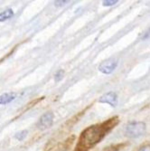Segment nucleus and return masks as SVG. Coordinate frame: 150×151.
<instances>
[{
    "instance_id": "1",
    "label": "nucleus",
    "mask_w": 150,
    "mask_h": 151,
    "mask_svg": "<svg viewBox=\"0 0 150 151\" xmlns=\"http://www.w3.org/2000/svg\"><path fill=\"white\" fill-rule=\"evenodd\" d=\"M118 121L119 119L118 117H113L102 123L88 127L81 132L74 151L90 150L92 147L98 144L107 135L108 132H109L118 123Z\"/></svg>"
},
{
    "instance_id": "2",
    "label": "nucleus",
    "mask_w": 150,
    "mask_h": 151,
    "mask_svg": "<svg viewBox=\"0 0 150 151\" xmlns=\"http://www.w3.org/2000/svg\"><path fill=\"white\" fill-rule=\"evenodd\" d=\"M146 131L144 122H131L126 128V135L130 138H137L141 136Z\"/></svg>"
},
{
    "instance_id": "3",
    "label": "nucleus",
    "mask_w": 150,
    "mask_h": 151,
    "mask_svg": "<svg viewBox=\"0 0 150 151\" xmlns=\"http://www.w3.org/2000/svg\"><path fill=\"white\" fill-rule=\"evenodd\" d=\"M53 114L52 112H46L45 114H43L39 121L37 123V127L38 129H45L47 128H50L51 125L53 124Z\"/></svg>"
},
{
    "instance_id": "4",
    "label": "nucleus",
    "mask_w": 150,
    "mask_h": 151,
    "mask_svg": "<svg viewBox=\"0 0 150 151\" xmlns=\"http://www.w3.org/2000/svg\"><path fill=\"white\" fill-rule=\"evenodd\" d=\"M117 64H118V62H116L114 60H108V61H105L100 63V65L99 66V70L101 72L106 73V74L111 73L116 69Z\"/></svg>"
},
{
    "instance_id": "5",
    "label": "nucleus",
    "mask_w": 150,
    "mask_h": 151,
    "mask_svg": "<svg viewBox=\"0 0 150 151\" xmlns=\"http://www.w3.org/2000/svg\"><path fill=\"white\" fill-rule=\"evenodd\" d=\"M117 100H118L117 94L115 92H112V91L104 94V95L101 96L100 99L99 100L100 102L109 103V104H110L111 106H116L117 105Z\"/></svg>"
},
{
    "instance_id": "6",
    "label": "nucleus",
    "mask_w": 150,
    "mask_h": 151,
    "mask_svg": "<svg viewBox=\"0 0 150 151\" xmlns=\"http://www.w3.org/2000/svg\"><path fill=\"white\" fill-rule=\"evenodd\" d=\"M15 93L14 92H8L0 95V104H6L15 100Z\"/></svg>"
},
{
    "instance_id": "7",
    "label": "nucleus",
    "mask_w": 150,
    "mask_h": 151,
    "mask_svg": "<svg viewBox=\"0 0 150 151\" xmlns=\"http://www.w3.org/2000/svg\"><path fill=\"white\" fill-rule=\"evenodd\" d=\"M14 15V12L12 9H6V11L0 13V22L2 21H5V20H7L9 18H11L12 16Z\"/></svg>"
},
{
    "instance_id": "8",
    "label": "nucleus",
    "mask_w": 150,
    "mask_h": 151,
    "mask_svg": "<svg viewBox=\"0 0 150 151\" xmlns=\"http://www.w3.org/2000/svg\"><path fill=\"white\" fill-rule=\"evenodd\" d=\"M123 146H125V144H117V145H112L109 146L106 148L103 149V151H118Z\"/></svg>"
},
{
    "instance_id": "9",
    "label": "nucleus",
    "mask_w": 150,
    "mask_h": 151,
    "mask_svg": "<svg viewBox=\"0 0 150 151\" xmlns=\"http://www.w3.org/2000/svg\"><path fill=\"white\" fill-rule=\"evenodd\" d=\"M26 134H27V131L26 130H23L21 132H18V133L15 135V138L18 139L19 141H21V140H23L26 137Z\"/></svg>"
},
{
    "instance_id": "10",
    "label": "nucleus",
    "mask_w": 150,
    "mask_h": 151,
    "mask_svg": "<svg viewBox=\"0 0 150 151\" xmlns=\"http://www.w3.org/2000/svg\"><path fill=\"white\" fill-rule=\"evenodd\" d=\"M63 71L62 70H60V71H58L57 72H56V74H55V77H54V80H55V81H61L62 79V77H63Z\"/></svg>"
},
{
    "instance_id": "11",
    "label": "nucleus",
    "mask_w": 150,
    "mask_h": 151,
    "mask_svg": "<svg viewBox=\"0 0 150 151\" xmlns=\"http://www.w3.org/2000/svg\"><path fill=\"white\" fill-rule=\"evenodd\" d=\"M147 38H150V28L144 34V35L142 37V39H147Z\"/></svg>"
},
{
    "instance_id": "12",
    "label": "nucleus",
    "mask_w": 150,
    "mask_h": 151,
    "mask_svg": "<svg viewBox=\"0 0 150 151\" xmlns=\"http://www.w3.org/2000/svg\"><path fill=\"white\" fill-rule=\"evenodd\" d=\"M117 3V1H104L103 2V5L104 6H112V5H115Z\"/></svg>"
},
{
    "instance_id": "13",
    "label": "nucleus",
    "mask_w": 150,
    "mask_h": 151,
    "mask_svg": "<svg viewBox=\"0 0 150 151\" xmlns=\"http://www.w3.org/2000/svg\"><path fill=\"white\" fill-rule=\"evenodd\" d=\"M138 151H150V146H145L140 148Z\"/></svg>"
}]
</instances>
